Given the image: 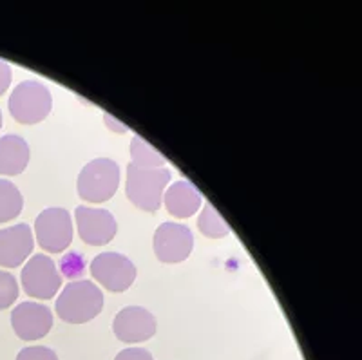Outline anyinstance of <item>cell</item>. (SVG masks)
<instances>
[{"instance_id":"cell-1","label":"cell","mask_w":362,"mask_h":360,"mask_svg":"<svg viewBox=\"0 0 362 360\" xmlns=\"http://www.w3.org/2000/svg\"><path fill=\"white\" fill-rule=\"evenodd\" d=\"M103 294L93 281H71L57 299V313L69 324H86L100 315Z\"/></svg>"},{"instance_id":"cell-2","label":"cell","mask_w":362,"mask_h":360,"mask_svg":"<svg viewBox=\"0 0 362 360\" xmlns=\"http://www.w3.org/2000/svg\"><path fill=\"white\" fill-rule=\"evenodd\" d=\"M169 168H144L136 165H127V181H125V192L129 201L136 209L145 212H156L163 203V192L169 185Z\"/></svg>"},{"instance_id":"cell-3","label":"cell","mask_w":362,"mask_h":360,"mask_svg":"<svg viewBox=\"0 0 362 360\" xmlns=\"http://www.w3.org/2000/svg\"><path fill=\"white\" fill-rule=\"evenodd\" d=\"M119 187V167L111 158L89 161L78 174L76 190L89 203H103L116 194Z\"/></svg>"},{"instance_id":"cell-4","label":"cell","mask_w":362,"mask_h":360,"mask_svg":"<svg viewBox=\"0 0 362 360\" xmlns=\"http://www.w3.org/2000/svg\"><path fill=\"white\" fill-rule=\"evenodd\" d=\"M53 109V96L49 89L37 80L18 83L9 96V112L22 125H35L44 122Z\"/></svg>"},{"instance_id":"cell-5","label":"cell","mask_w":362,"mask_h":360,"mask_svg":"<svg viewBox=\"0 0 362 360\" xmlns=\"http://www.w3.org/2000/svg\"><path fill=\"white\" fill-rule=\"evenodd\" d=\"M35 233L42 250L51 254H60L73 241L71 214L60 207L42 210L35 221Z\"/></svg>"},{"instance_id":"cell-6","label":"cell","mask_w":362,"mask_h":360,"mask_svg":"<svg viewBox=\"0 0 362 360\" xmlns=\"http://www.w3.org/2000/svg\"><path fill=\"white\" fill-rule=\"evenodd\" d=\"M22 288L29 297L47 301L57 295L62 286V275L53 259L45 254H37L22 268Z\"/></svg>"},{"instance_id":"cell-7","label":"cell","mask_w":362,"mask_h":360,"mask_svg":"<svg viewBox=\"0 0 362 360\" xmlns=\"http://www.w3.org/2000/svg\"><path fill=\"white\" fill-rule=\"evenodd\" d=\"M90 274L109 291H125L132 286L136 279V266L124 254L103 252L90 262Z\"/></svg>"},{"instance_id":"cell-8","label":"cell","mask_w":362,"mask_h":360,"mask_svg":"<svg viewBox=\"0 0 362 360\" xmlns=\"http://www.w3.org/2000/svg\"><path fill=\"white\" fill-rule=\"evenodd\" d=\"M194 248V233L181 223H161L154 232V252L165 265L185 261Z\"/></svg>"},{"instance_id":"cell-9","label":"cell","mask_w":362,"mask_h":360,"mask_svg":"<svg viewBox=\"0 0 362 360\" xmlns=\"http://www.w3.org/2000/svg\"><path fill=\"white\" fill-rule=\"evenodd\" d=\"M74 219H76V226H78L82 241L90 246L107 245L115 239L116 232H118L115 216L109 210L76 207Z\"/></svg>"},{"instance_id":"cell-10","label":"cell","mask_w":362,"mask_h":360,"mask_svg":"<svg viewBox=\"0 0 362 360\" xmlns=\"http://www.w3.org/2000/svg\"><path fill=\"white\" fill-rule=\"evenodd\" d=\"M156 327V317L141 306L124 308L116 313L112 320L116 339L127 344H138L153 339Z\"/></svg>"},{"instance_id":"cell-11","label":"cell","mask_w":362,"mask_h":360,"mask_svg":"<svg viewBox=\"0 0 362 360\" xmlns=\"http://www.w3.org/2000/svg\"><path fill=\"white\" fill-rule=\"evenodd\" d=\"M11 326L22 340L44 339L53 327V313L44 304L25 301L13 310Z\"/></svg>"},{"instance_id":"cell-12","label":"cell","mask_w":362,"mask_h":360,"mask_svg":"<svg viewBox=\"0 0 362 360\" xmlns=\"http://www.w3.org/2000/svg\"><path fill=\"white\" fill-rule=\"evenodd\" d=\"M35 246L31 226L21 223L0 230V266L17 268L31 255Z\"/></svg>"},{"instance_id":"cell-13","label":"cell","mask_w":362,"mask_h":360,"mask_svg":"<svg viewBox=\"0 0 362 360\" xmlns=\"http://www.w3.org/2000/svg\"><path fill=\"white\" fill-rule=\"evenodd\" d=\"M163 203L174 217L187 219L202 209L203 197L190 181L181 180L170 185L167 192H163Z\"/></svg>"},{"instance_id":"cell-14","label":"cell","mask_w":362,"mask_h":360,"mask_svg":"<svg viewBox=\"0 0 362 360\" xmlns=\"http://www.w3.org/2000/svg\"><path fill=\"white\" fill-rule=\"evenodd\" d=\"M29 163V145L22 136L8 134L0 138V174L18 176Z\"/></svg>"},{"instance_id":"cell-15","label":"cell","mask_w":362,"mask_h":360,"mask_svg":"<svg viewBox=\"0 0 362 360\" xmlns=\"http://www.w3.org/2000/svg\"><path fill=\"white\" fill-rule=\"evenodd\" d=\"M24 209V197L17 185L9 180H0V223H8Z\"/></svg>"},{"instance_id":"cell-16","label":"cell","mask_w":362,"mask_h":360,"mask_svg":"<svg viewBox=\"0 0 362 360\" xmlns=\"http://www.w3.org/2000/svg\"><path fill=\"white\" fill-rule=\"evenodd\" d=\"M131 158L132 165L144 168H161L165 165V158L148 145L141 136H134L131 141Z\"/></svg>"},{"instance_id":"cell-17","label":"cell","mask_w":362,"mask_h":360,"mask_svg":"<svg viewBox=\"0 0 362 360\" xmlns=\"http://www.w3.org/2000/svg\"><path fill=\"white\" fill-rule=\"evenodd\" d=\"M198 226H199V232L210 239L225 238V236L230 233V226H228V223L219 216L218 210L210 205V203H206V205L202 209V214H199L198 217Z\"/></svg>"},{"instance_id":"cell-18","label":"cell","mask_w":362,"mask_h":360,"mask_svg":"<svg viewBox=\"0 0 362 360\" xmlns=\"http://www.w3.org/2000/svg\"><path fill=\"white\" fill-rule=\"evenodd\" d=\"M18 297V283L17 279L8 274L6 270H0V310L11 306Z\"/></svg>"},{"instance_id":"cell-19","label":"cell","mask_w":362,"mask_h":360,"mask_svg":"<svg viewBox=\"0 0 362 360\" xmlns=\"http://www.w3.org/2000/svg\"><path fill=\"white\" fill-rule=\"evenodd\" d=\"M17 360H58V355L45 346H29L18 353Z\"/></svg>"},{"instance_id":"cell-20","label":"cell","mask_w":362,"mask_h":360,"mask_svg":"<svg viewBox=\"0 0 362 360\" xmlns=\"http://www.w3.org/2000/svg\"><path fill=\"white\" fill-rule=\"evenodd\" d=\"M60 268L62 274L67 277H76V275L83 274V259L78 254H69L60 261Z\"/></svg>"},{"instance_id":"cell-21","label":"cell","mask_w":362,"mask_h":360,"mask_svg":"<svg viewBox=\"0 0 362 360\" xmlns=\"http://www.w3.org/2000/svg\"><path fill=\"white\" fill-rule=\"evenodd\" d=\"M115 360H154L153 355L147 352L145 348H127L124 352H119L118 355L115 356Z\"/></svg>"},{"instance_id":"cell-22","label":"cell","mask_w":362,"mask_h":360,"mask_svg":"<svg viewBox=\"0 0 362 360\" xmlns=\"http://www.w3.org/2000/svg\"><path fill=\"white\" fill-rule=\"evenodd\" d=\"M11 78H13L11 66H9L8 62L0 58V96L4 95L6 91H8V87L11 86Z\"/></svg>"},{"instance_id":"cell-23","label":"cell","mask_w":362,"mask_h":360,"mask_svg":"<svg viewBox=\"0 0 362 360\" xmlns=\"http://www.w3.org/2000/svg\"><path fill=\"white\" fill-rule=\"evenodd\" d=\"M103 122H105L107 129H111V131L116 132V134H124V132L129 131V127L125 125V123H122L119 120H116L115 116L109 115V112H105V115H103Z\"/></svg>"},{"instance_id":"cell-24","label":"cell","mask_w":362,"mask_h":360,"mask_svg":"<svg viewBox=\"0 0 362 360\" xmlns=\"http://www.w3.org/2000/svg\"><path fill=\"white\" fill-rule=\"evenodd\" d=\"M0 127H2V112H0Z\"/></svg>"}]
</instances>
